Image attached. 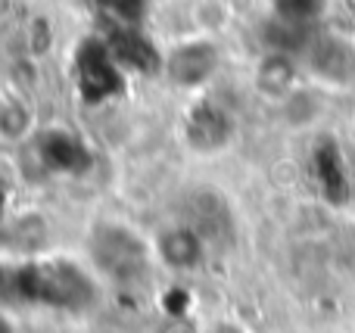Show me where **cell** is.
<instances>
[{
  "instance_id": "obj_1",
  "label": "cell",
  "mask_w": 355,
  "mask_h": 333,
  "mask_svg": "<svg viewBox=\"0 0 355 333\" xmlns=\"http://www.w3.org/2000/svg\"><path fill=\"white\" fill-rule=\"evenodd\" d=\"M91 255L112 280H128L147 265V246L125 224H100V228H94Z\"/></svg>"
},
{
  "instance_id": "obj_2",
  "label": "cell",
  "mask_w": 355,
  "mask_h": 333,
  "mask_svg": "<svg viewBox=\"0 0 355 333\" xmlns=\"http://www.w3.org/2000/svg\"><path fill=\"white\" fill-rule=\"evenodd\" d=\"M218 72V50L209 41H187L166 60V75L178 87H200Z\"/></svg>"
},
{
  "instance_id": "obj_3",
  "label": "cell",
  "mask_w": 355,
  "mask_h": 333,
  "mask_svg": "<svg viewBox=\"0 0 355 333\" xmlns=\"http://www.w3.org/2000/svg\"><path fill=\"white\" fill-rule=\"evenodd\" d=\"M306 56L312 72L327 81H349L355 75V50L343 37H315Z\"/></svg>"
},
{
  "instance_id": "obj_4",
  "label": "cell",
  "mask_w": 355,
  "mask_h": 333,
  "mask_svg": "<svg viewBox=\"0 0 355 333\" xmlns=\"http://www.w3.org/2000/svg\"><path fill=\"white\" fill-rule=\"evenodd\" d=\"M156 249H159L162 262H166L168 268L190 271V268H196L202 262V255H206V237H202L193 224H175V228L159 234Z\"/></svg>"
},
{
  "instance_id": "obj_5",
  "label": "cell",
  "mask_w": 355,
  "mask_h": 333,
  "mask_svg": "<svg viewBox=\"0 0 355 333\" xmlns=\"http://www.w3.org/2000/svg\"><path fill=\"white\" fill-rule=\"evenodd\" d=\"M231 128H234L231 118H227L221 109H215V106H202V109H196L193 116H190L187 137H190V143H193L196 150L212 153V150H218V147H225L227 143Z\"/></svg>"
},
{
  "instance_id": "obj_6",
  "label": "cell",
  "mask_w": 355,
  "mask_h": 333,
  "mask_svg": "<svg viewBox=\"0 0 355 333\" xmlns=\"http://www.w3.org/2000/svg\"><path fill=\"white\" fill-rule=\"evenodd\" d=\"M296 81V62L290 53L281 50H268L256 69V87L268 97H287L290 87Z\"/></svg>"
},
{
  "instance_id": "obj_7",
  "label": "cell",
  "mask_w": 355,
  "mask_h": 333,
  "mask_svg": "<svg viewBox=\"0 0 355 333\" xmlns=\"http://www.w3.org/2000/svg\"><path fill=\"white\" fill-rule=\"evenodd\" d=\"M327 0H275V16L290 19V22L315 25L324 12Z\"/></svg>"
},
{
  "instance_id": "obj_8",
  "label": "cell",
  "mask_w": 355,
  "mask_h": 333,
  "mask_svg": "<svg viewBox=\"0 0 355 333\" xmlns=\"http://www.w3.org/2000/svg\"><path fill=\"white\" fill-rule=\"evenodd\" d=\"M28 131H31V116L22 106L6 103L3 109H0V137H3V141H10V143L25 141Z\"/></svg>"
},
{
  "instance_id": "obj_9",
  "label": "cell",
  "mask_w": 355,
  "mask_h": 333,
  "mask_svg": "<svg viewBox=\"0 0 355 333\" xmlns=\"http://www.w3.org/2000/svg\"><path fill=\"white\" fill-rule=\"evenodd\" d=\"M318 159L324 162V168H321V184L327 187V193H334V184L343 181V165H340L337 147H334V143H324V147L318 150Z\"/></svg>"
}]
</instances>
